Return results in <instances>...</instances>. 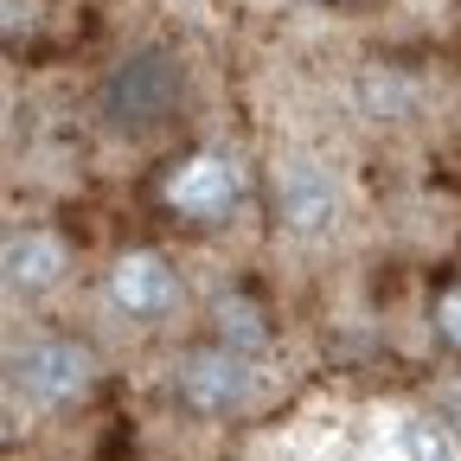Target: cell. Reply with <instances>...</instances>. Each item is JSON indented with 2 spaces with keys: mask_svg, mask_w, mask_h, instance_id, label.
I'll list each match as a JSON object with an SVG mask.
<instances>
[{
  "mask_svg": "<svg viewBox=\"0 0 461 461\" xmlns=\"http://www.w3.org/2000/svg\"><path fill=\"white\" fill-rule=\"evenodd\" d=\"M167 199L180 205V212H218V205L230 199V167H224L218 154H199V160H186V167L167 180Z\"/></svg>",
  "mask_w": 461,
  "mask_h": 461,
  "instance_id": "cell-7",
  "label": "cell"
},
{
  "mask_svg": "<svg viewBox=\"0 0 461 461\" xmlns=\"http://www.w3.org/2000/svg\"><path fill=\"white\" fill-rule=\"evenodd\" d=\"M65 276V244L45 238V230H20L7 238V282L14 288H51Z\"/></svg>",
  "mask_w": 461,
  "mask_h": 461,
  "instance_id": "cell-6",
  "label": "cell"
},
{
  "mask_svg": "<svg viewBox=\"0 0 461 461\" xmlns=\"http://www.w3.org/2000/svg\"><path fill=\"white\" fill-rule=\"evenodd\" d=\"M397 448H403V461H461V448H455V436L442 429V423H429V417H411L397 429Z\"/></svg>",
  "mask_w": 461,
  "mask_h": 461,
  "instance_id": "cell-8",
  "label": "cell"
},
{
  "mask_svg": "<svg viewBox=\"0 0 461 461\" xmlns=\"http://www.w3.org/2000/svg\"><path fill=\"white\" fill-rule=\"evenodd\" d=\"M276 212H282L288 230H321L339 212V193H333V180L314 160H288L282 180H276Z\"/></svg>",
  "mask_w": 461,
  "mask_h": 461,
  "instance_id": "cell-4",
  "label": "cell"
},
{
  "mask_svg": "<svg viewBox=\"0 0 461 461\" xmlns=\"http://www.w3.org/2000/svg\"><path fill=\"white\" fill-rule=\"evenodd\" d=\"M115 302H122L129 314H160V308L173 302V276H167V263L148 257V250L122 257V263H115Z\"/></svg>",
  "mask_w": 461,
  "mask_h": 461,
  "instance_id": "cell-5",
  "label": "cell"
},
{
  "mask_svg": "<svg viewBox=\"0 0 461 461\" xmlns=\"http://www.w3.org/2000/svg\"><path fill=\"white\" fill-rule=\"evenodd\" d=\"M180 397L193 403V411H238V403L250 397V359L238 353V346H224V353H193L180 366Z\"/></svg>",
  "mask_w": 461,
  "mask_h": 461,
  "instance_id": "cell-3",
  "label": "cell"
},
{
  "mask_svg": "<svg viewBox=\"0 0 461 461\" xmlns=\"http://www.w3.org/2000/svg\"><path fill=\"white\" fill-rule=\"evenodd\" d=\"M436 321H442V333L461 346V288H448V295H442V308H436Z\"/></svg>",
  "mask_w": 461,
  "mask_h": 461,
  "instance_id": "cell-10",
  "label": "cell"
},
{
  "mask_svg": "<svg viewBox=\"0 0 461 461\" xmlns=\"http://www.w3.org/2000/svg\"><path fill=\"white\" fill-rule=\"evenodd\" d=\"M90 353L77 339H32L14 353V391L26 403H71L84 384H90Z\"/></svg>",
  "mask_w": 461,
  "mask_h": 461,
  "instance_id": "cell-1",
  "label": "cell"
},
{
  "mask_svg": "<svg viewBox=\"0 0 461 461\" xmlns=\"http://www.w3.org/2000/svg\"><path fill=\"white\" fill-rule=\"evenodd\" d=\"M173 96H180V77H173V65H167L160 51L129 58V65L109 77V109H115V122H122V129L160 122V115L173 109Z\"/></svg>",
  "mask_w": 461,
  "mask_h": 461,
  "instance_id": "cell-2",
  "label": "cell"
},
{
  "mask_svg": "<svg viewBox=\"0 0 461 461\" xmlns=\"http://www.w3.org/2000/svg\"><path fill=\"white\" fill-rule=\"evenodd\" d=\"M218 333H224V346H238V353H257L263 346V321H257L250 302H224L218 308Z\"/></svg>",
  "mask_w": 461,
  "mask_h": 461,
  "instance_id": "cell-9",
  "label": "cell"
}]
</instances>
